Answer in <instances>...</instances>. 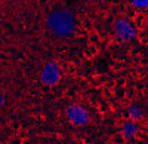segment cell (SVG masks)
<instances>
[{"instance_id":"1","label":"cell","mask_w":148,"mask_h":144,"mask_svg":"<svg viewBox=\"0 0 148 144\" xmlns=\"http://www.w3.org/2000/svg\"><path fill=\"white\" fill-rule=\"evenodd\" d=\"M46 25L55 37L64 39L73 34L74 28H76V19L68 9H56L49 14Z\"/></svg>"},{"instance_id":"2","label":"cell","mask_w":148,"mask_h":144,"mask_svg":"<svg viewBox=\"0 0 148 144\" xmlns=\"http://www.w3.org/2000/svg\"><path fill=\"white\" fill-rule=\"evenodd\" d=\"M67 117L70 119V122L74 125H86L90 121L89 112L84 109L83 105L73 104L67 109Z\"/></svg>"},{"instance_id":"3","label":"cell","mask_w":148,"mask_h":144,"mask_svg":"<svg viewBox=\"0 0 148 144\" xmlns=\"http://www.w3.org/2000/svg\"><path fill=\"white\" fill-rule=\"evenodd\" d=\"M59 76H61V71H59V65L55 64V63H47L40 74V79L43 83L46 85H55V83L59 80Z\"/></svg>"},{"instance_id":"4","label":"cell","mask_w":148,"mask_h":144,"mask_svg":"<svg viewBox=\"0 0 148 144\" xmlns=\"http://www.w3.org/2000/svg\"><path fill=\"white\" fill-rule=\"evenodd\" d=\"M114 33L120 40H130L135 37V30L126 19H117L114 22Z\"/></svg>"},{"instance_id":"5","label":"cell","mask_w":148,"mask_h":144,"mask_svg":"<svg viewBox=\"0 0 148 144\" xmlns=\"http://www.w3.org/2000/svg\"><path fill=\"white\" fill-rule=\"evenodd\" d=\"M136 131H138L136 125H135L133 122H127L125 126H123V135H125L126 138H132V137L136 135Z\"/></svg>"},{"instance_id":"6","label":"cell","mask_w":148,"mask_h":144,"mask_svg":"<svg viewBox=\"0 0 148 144\" xmlns=\"http://www.w3.org/2000/svg\"><path fill=\"white\" fill-rule=\"evenodd\" d=\"M129 114H130L133 119H138V117H141L142 112H141V109H139L138 105H132L130 109H129Z\"/></svg>"},{"instance_id":"7","label":"cell","mask_w":148,"mask_h":144,"mask_svg":"<svg viewBox=\"0 0 148 144\" xmlns=\"http://www.w3.org/2000/svg\"><path fill=\"white\" fill-rule=\"evenodd\" d=\"M132 3L138 8H147L148 6V0H132Z\"/></svg>"},{"instance_id":"8","label":"cell","mask_w":148,"mask_h":144,"mask_svg":"<svg viewBox=\"0 0 148 144\" xmlns=\"http://www.w3.org/2000/svg\"><path fill=\"white\" fill-rule=\"evenodd\" d=\"M3 104V98H2V95H0V105Z\"/></svg>"}]
</instances>
